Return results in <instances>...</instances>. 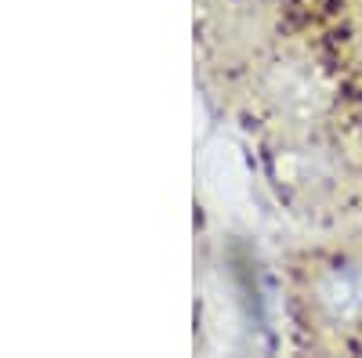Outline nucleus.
<instances>
[{"label":"nucleus","mask_w":362,"mask_h":358,"mask_svg":"<svg viewBox=\"0 0 362 358\" xmlns=\"http://www.w3.org/2000/svg\"><path fill=\"white\" fill-rule=\"evenodd\" d=\"M322 304L334 318H358L362 315V268H341L322 282Z\"/></svg>","instance_id":"nucleus-1"}]
</instances>
